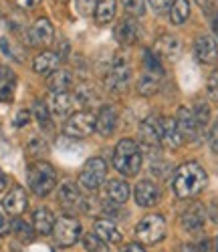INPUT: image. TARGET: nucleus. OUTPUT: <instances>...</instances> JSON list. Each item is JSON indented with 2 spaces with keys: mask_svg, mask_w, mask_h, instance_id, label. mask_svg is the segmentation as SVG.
Wrapping results in <instances>:
<instances>
[{
  "mask_svg": "<svg viewBox=\"0 0 218 252\" xmlns=\"http://www.w3.org/2000/svg\"><path fill=\"white\" fill-rule=\"evenodd\" d=\"M206 184H208V176L202 170V165L196 163V161L182 163L178 170L174 172V178H172L174 194H176L180 200L198 196L206 188Z\"/></svg>",
  "mask_w": 218,
  "mask_h": 252,
  "instance_id": "nucleus-1",
  "label": "nucleus"
},
{
  "mask_svg": "<svg viewBox=\"0 0 218 252\" xmlns=\"http://www.w3.org/2000/svg\"><path fill=\"white\" fill-rule=\"evenodd\" d=\"M113 165L121 176H136L142 167V152L134 139H121L113 152Z\"/></svg>",
  "mask_w": 218,
  "mask_h": 252,
  "instance_id": "nucleus-2",
  "label": "nucleus"
},
{
  "mask_svg": "<svg viewBox=\"0 0 218 252\" xmlns=\"http://www.w3.org/2000/svg\"><path fill=\"white\" fill-rule=\"evenodd\" d=\"M27 180H29V188L36 196H49L57 186V174L53 170V165L42 159L33 161L29 165Z\"/></svg>",
  "mask_w": 218,
  "mask_h": 252,
  "instance_id": "nucleus-3",
  "label": "nucleus"
},
{
  "mask_svg": "<svg viewBox=\"0 0 218 252\" xmlns=\"http://www.w3.org/2000/svg\"><path fill=\"white\" fill-rule=\"evenodd\" d=\"M136 236L142 244H158L166 236V220L158 214H147L138 222Z\"/></svg>",
  "mask_w": 218,
  "mask_h": 252,
  "instance_id": "nucleus-4",
  "label": "nucleus"
},
{
  "mask_svg": "<svg viewBox=\"0 0 218 252\" xmlns=\"http://www.w3.org/2000/svg\"><path fill=\"white\" fill-rule=\"evenodd\" d=\"M107 176V163L101 158H89L81 167L79 174V184L85 190H97V188L105 182Z\"/></svg>",
  "mask_w": 218,
  "mask_h": 252,
  "instance_id": "nucleus-5",
  "label": "nucleus"
},
{
  "mask_svg": "<svg viewBox=\"0 0 218 252\" xmlns=\"http://www.w3.org/2000/svg\"><path fill=\"white\" fill-rule=\"evenodd\" d=\"M53 234L61 248H69V246L77 244V240L81 238V222L73 216H61L55 222Z\"/></svg>",
  "mask_w": 218,
  "mask_h": 252,
  "instance_id": "nucleus-6",
  "label": "nucleus"
},
{
  "mask_svg": "<svg viewBox=\"0 0 218 252\" xmlns=\"http://www.w3.org/2000/svg\"><path fill=\"white\" fill-rule=\"evenodd\" d=\"M65 135L69 137H87L95 131V115L91 111L73 113L65 123Z\"/></svg>",
  "mask_w": 218,
  "mask_h": 252,
  "instance_id": "nucleus-7",
  "label": "nucleus"
},
{
  "mask_svg": "<svg viewBox=\"0 0 218 252\" xmlns=\"http://www.w3.org/2000/svg\"><path fill=\"white\" fill-rule=\"evenodd\" d=\"M129 81H132V69L123 59H117L107 71L105 77V85L109 91L113 93H123L129 87Z\"/></svg>",
  "mask_w": 218,
  "mask_h": 252,
  "instance_id": "nucleus-8",
  "label": "nucleus"
},
{
  "mask_svg": "<svg viewBox=\"0 0 218 252\" xmlns=\"http://www.w3.org/2000/svg\"><path fill=\"white\" fill-rule=\"evenodd\" d=\"M140 139H142V145L149 152L158 150L162 145V117L158 115L145 117L140 125Z\"/></svg>",
  "mask_w": 218,
  "mask_h": 252,
  "instance_id": "nucleus-9",
  "label": "nucleus"
},
{
  "mask_svg": "<svg viewBox=\"0 0 218 252\" xmlns=\"http://www.w3.org/2000/svg\"><path fill=\"white\" fill-rule=\"evenodd\" d=\"M77 99L69 91H57L49 99V111L59 119H69L77 109Z\"/></svg>",
  "mask_w": 218,
  "mask_h": 252,
  "instance_id": "nucleus-10",
  "label": "nucleus"
},
{
  "mask_svg": "<svg viewBox=\"0 0 218 252\" xmlns=\"http://www.w3.org/2000/svg\"><path fill=\"white\" fill-rule=\"evenodd\" d=\"M194 55L202 65H214L218 61V43L212 34H200L194 43Z\"/></svg>",
  "mask_w": 218,
  "mask_h": 252,
  "instance_id": "nucleus-11",
  "label": "nucleus"
},
{
  "mask_svg": "<svg viewBox=\"0 0 218 252\" xmlns=\"http://www.w3.org/2000/svg\"><path fill=\"white\" fill-rule=\"evenodd\" d=\"M27 206H29V196H27L23 186H12L8 190V194L4 196V200H2V208L12 218L23 214L27 210Z\"/></svg>",
  "mask_w": 218,
  "mask_h": 252,
  "instance_id": "nucleus-12",
  "label": "nucleus"
},
{
  "mask_svg": "<svg viewBox=\"0 0 218 252\" xmlns=\"http://www.w3.org/2000/svg\"><path fill=\"white\" fill-rule=\"evenodd\" d=\"M154 53L162 61H178L180 55H182V43L174 34H164L156 40Z\"/></svg>",
  "mask_w": 218,
  "mask_h": 252,
  "instance_id": "nucleus-13",
  "label": "nucleus"
},
{
  "mask_svg": "<svg viewBox=\"0 0 218 252\" xmlns=\"http://www.w3.org/2000/svg\"><path fill=\"white\" fill-rule=\"evenodd\" d=\"M117 127V111L113 105H103L95 115V131L101 137H109Z\"/></svg>",
  "mask_w": 218,
  "mask_h": 252,
  "instance_id": "nucleus-14",
  "label": "nucleus"
},
{
  "mask_svg": "<svg viewBox=\"0 0 218 252\" xmlns=\"http://www.w3.org/2000/svg\"><path fill=\"white\" fill-rule=\"evenodd\" d=\"M134 198L142 208H154L160 202V188L149 180H142L134 190Z\"/></svg>",
  "mask_w": 218,
  "mask_h": 252,
  "instance_id": "nucleus-15",
  "label": "nucleus"
},
{
  "mask_svg": "<svg viewBox=\"0 0 218 252\" xmlns=\"http://www.w3.org/2000/svg\"><path fill=\"white\" fill-rule=\"evenodd\" d=\"M176 125H178V131H180L184 141H194L200 133V127H198V123H196V117L188 107H180L178 109Z\"/></svg>",
  "mask_w": 218,
  "mask_h": 252,
  "instance_id": "nucleus-16",
  "label": "nucleus"
},
{
  "mask_svg": "<svg viewBox=\"0 0 218 252\" xmlns=\"http://www.w3.org/2000/svg\"><path fill=\"white\" fill-rule=\"evenodd\" d=\"M184 230L188 232H200L206 224V212H204V206L200 204H194L190 208H186L182 212V218H180Z\"/></svg>",
  "mask_w": 218,
  "mask_h": 252,
  "instance_id": "nucleus-17",
  "label": "nucleus"
},
{
  "mask_svg": "<svg viewBox=\"0 0 218 252\" xmlns=\"http://www.w3.org/2000/svg\"><path fill=\"white\" fill-rule=\"evenodd\" d=\"M31 43L36 45V47H49L53 43V38H55V31H53V25H51V20L47 18H38L36 23L31 27Z\"/></svg>",
  "mask_w": 218,
  "mask_h": 252,
  "instance_id": "nucleus-18",
  "label": "nucleus"
},
{
  "mask_svg": "<svg viewBox=\"0 0 218 252\" xmlns=\"http://www.w3.org/2000/svg\"><path fill=\"white\" fill-rule=\"evenodd\" d=\"M115 38H117L119 45H125V47L138 43V38H140V25L136 23L134 16L123 18L121 23L115 27Z\"/></svg>",
  "mask_w": 218,
  "mask_h": 252,
  "instance_id": "nucleus-19",
  "label": "nucleus"
},
{
  "mask_svg": "<svg viewBox=\"0 0 218 252\" xmlns=\"http://www.w3.org/2000/svg\"><path fill=\"white\" fill-rule=\"evenodd\" d=\"M59 204L67 210H75V208H85V200L79 192V188L73 182H63L59 188Z\"/></svg>",
  "mask_w": 218,
  "mask_h": 252,
  "instance_id": "nucleus-20",
  "label": "nucleus"
},
{
  "mask_svg": "<svg viewBox=\"0 0 218 252\" xmlns=\"http://www.w3.org/2000/svg\"><path fill=\"white\" fill-rule=\"evenodd\" d=\"M184 143L180 131H178V125L174 117H162V145L170 150H176Z\"/></svg>",
  "mask_w": 218,
  "mask_h": 252,
  "instance_id": "nucleus-21",
  "label": "nucleus"
},
{
  "mask_svg": "<svg viewBox=\"0 0 218 252\" xmlns=\"http://www.w3.org/2000/svg\"><path fill=\"white\" fill-rule=\"evenodd\" d=\"M93 232H95L105 244H119V242L123 240L121 232H119L117 226H115L111 220H103V218L95 220V224H93Z\"/></svg>",
  "mask_w": 218,
  "mask_h": 252,
  "instance_id": "nucleus-22",
  "label": "nucleus"
},
{
  "mask_svg": "<svg viewBox=\"0 0 218 252\" xmlns=\"http://www.w3.org/2000/svg\"><path fill=\"white\" fill-rule=\"evenodd\" d=\"M105 196L113 204H125L132 196V190H129V184L125 180H109L105 184Z\"/></svg>",
  "mask_w": 218,
  "mask_h": 252,
  "instance_id": "nucleus-23",
  "label": "nucleus"
},
{
  "mask_svg": "<svg viewBox=\"0 0 218 252\" xmlns=\"http://www.w3.org/2000/svg\"><path fill=\"white\" fill-rule=\"evenodd\" d=\"M55 216L49 208H36L35 210V214H33V226L38 234H51L53 232V228H55Z\"/></svg>",
  "mask_w": 218,
  "mask_h": 252,
  "instance_id": "nucleus-24",
  "label": "nucleus"
},
{
  "mask_svg": "<svg viewBox=\"0 0 218 252\" xmlns=\"http://www.w3.org/2000/svg\"><path fill=\"white\" fill-rule=\"evenodd\" d=\"M57 65H59V57L51 51H45L35 57L33 61V71L38 73V75H51L53 71H57Z\"/></svg>",
  "mask_w": 218,
  "mask_h": 252,
  "instance_id": "nucleus-25",
  "label": "nucleus"
},
{
  "mask_svg": "<svg viewBox=\"0 0 218 252\" xmlns=\"http://www.w3.org/2000/svg\"><path fill=\"white\" fill-rule=\"evenodd\" d=\"M73 85V77L69 71H65V69H57L49 75V81H47V87L57 93V91H69V87Z\"/></svg>",
  "mask_w": 218,
  "mask_h": 252,
  "instance_id": "nucleus-26",
  "label": "nucleus"
},
{
  "mask_svg": "<svg viewBox=\"0 0 218 252\" xmlns=\"http://www.w3.org/2000/svg\"><path fill=\"white\" fill-rule=\"evenodd\" d=\"M115 10L117 4L115 0H97V6H95V23L97 25H109L111 20L115 18Z\"/></svg>",
  "mask_w": 218,
  "mask_h": 252,
  "instance_id": "nucleus-27",
  "label": "nucleus"
},
{
  "mask_svg": "<svg viewBox=\"0 0 218 252\" xmlns=\"http://www.w3.org/2000/svg\"><path fill=\"white\" fill-rule=\"evenodd\" d=\"M160 79H162V75L147 73V71H145V73L142 75V79L138 81V93L144 95V97H149V95L158 93V89H160Z\"/></svg>",
  "mask_w": 218,
  "mask_h": 252,
  "instance_id": "nucleus-28",
  "label": "nucleus"
},
{
  "mask_svg": "<svg viewBox=\"0 0 218 252\" xmlns=\"http://www.w3.org/2000/svg\"><path fill=\"white\" fill-rule=\"evenodd\" d=\"M10 230L16 234V238L20 240V242H25V244H29V242H33L35 240V226H29L25 220H20L18 216H14V220L10 222Z\"/></svg>",
  "mask_w": 218,
  "mask_h": 252,
  "instance_id": "nucleus-29",
  "label": "nucleus"
},
{
  "mask_svg": "<svg viewBox=\"0 0 218 252\" xmlns=\"http://www.w3.org/2000/svg\"><path fill=\"white\" fill-rule=\"evenodd\" d=\"M190 16V2L188 0H174L170 6V20L172 25H184Z\"/></svg>",
  "mask_w": 218,
  "mask_h": 252,
  "instance_id": "nucleus-30",
  "label": "nucleus"
},
{
  "mask_svg": "<svg viewBox=\"0 0 218 252\" xmlns=\"http://www.w3.org/2000/svg\"><path fill=\"white\" fill-rule=\"evenodd\" d=\"M14 87H16L14 75L10 71H2V77H0V101H12Z\"/></svg>",
  "mask_w": 218,
  "mask_h": 252,
  "instance_id": "nucleus-31",
  "label": "nucleus"
},
{
  "mask_svg": "<svg viewBox=\"0 0 218 252\" xmlns=\"http://www.w3.org/2000/svg\"><path fill=\"white\" fill-rule=\"evenodd\" d=\"M75 99H77V103L79 105H83V107H87V105H93L99 97H97V93H95V89L91 87V85H79L77 87V91H75Z\"/></svg>",
  "mask_w": 218,
  "mask_h": 252,
  "instance_id": "nucleus-32",
  "label": "nucleus"
},
{
  "mask_svg": "<svg viewBox=\"0 0 218 252\" xmlns=\"http://www.w3.org/2000/svg\"><path fill=\"white\" fill-rule=\"evenodd\" d=\"M35 115H36V121L42 129H51V111H49V105H45L42 101H36L35 103Z\"/></svg>",
  "mask_w": 218,
  "mask_h": 252,
  "instance_id": "nucleus-33",
  "label": "nucleus"
},
{
  "mask_svg": "<svg viewBox=\"0 0 218 252\" xmlns=\"http://www.w3.org/2000/svg\"><path fill=\"white\" fill-rule=\"evenodd\" d=\"M194 117H196V123H198V127H200V131L208 125V121H210V107L204 103V101H198L194 105Z\"/></svg>",
  "mask_w": 218,
  "mask_h": 252,
  "instance_id": "nucleus-34",
  "label": "nucleus"
},
{
  "mask_svg": "<svg viewBox=\"0 0 218 252\" xmlns=\"http://www.w3.org/2000/svg\"><path fill=\"white\" fill-rule=\"evenodd\" d=\"M144 65H145V71H147V73L164 75V69H162L160 57H158L154 51H144Z\"/></svg>",
  "mask_w": 218,
  "mask_h": 252,
  "instance_id": "nucleus-35",
  "label": "nucleus"
},
{
  "mask_svg": "<svg viewBox=\"0 0 218 252\" xmlns=\"http://www.w3.org/2000/svg\"><path fill=\"white\" fill-rule=\"evenodd\" d=\"M83 246L89 252H109V244H105L97 234H85L83 238Z\"/></svg>",
  "mask_w": 218,
  "mask_h": 252,
  "instance_id": "nucleus-36",
  "label": "nucleus"
},
{
  "mask_svg": "<svg viewBox=\"0 0 218 252\" xmlns=\"http://www.w3.org/2000/svg\"><path fill=\"white\" fill-rule=\"evenodd\" d=\"M121 4L125 8V12L132 14L134 18L144 16V12H145V0H121Z\"/></svg>",
  "mask_w": 218,
  "mask_h": 252,
  "instance_id": "nucleus-37",
  "label": "nucleus"
},
{
  "mask_svg": "<svg viewBox=\"0 0 218 252\" xmlns=\"http://www.w3.org/2000/svg\"><path fill=\"white\" fill-rule=\"evenodd\" d=\"M95 6H97V0H75V8L81 16H91Z\"/></svg>",
  "mask_w": 218,
  "mask_h": 252,
  "instance_id": "nucleus-38",
  "label": "nucleus"
},
{
  "mask_svg": "<svg viewBox=\"0 0 218 252\" xmlns=\"http://www.w3.org/2000/svg\"><path fill=\"white\" fill-rule=\"evenodd\" d=\"M206 91H208L210 99L218 101V69H216V71L210 75V79H208V85H206Z\"/></svg>",
  "mask_w": 218,
  "mask_h": 252,
  "instance_id": "nucleus-39",
  "label": "nucleus"
},
{
  "mask_svg": "<svg viewBox=\"0 0 218 252\" xmlns=\"http://www.w3.org/2000/svg\"><path fill=\"white\" fill-rule=\"evenodd\" d=\"M29 121H31V111L23 109V111H18V113H16V117H14L12 125H14V127H25V125H27Z\"/></svg>",
  "mask_w": 218,
  "mask_h": 252,
  "instance_id": "nucleus-40",
  "label": "nucleus"
},
{
  "mask_svg": "<svg viewBox=\"0 0 218 252\" xmlns=\"http://www.w3.org/2000/svg\"><path fill=\"white\" fill-rule=\"evenodd\" d=\"M147 2L156 12H166L170 8V0H147Z\"/></svg>",
  "mask_w": 218,
  "mask_h": 252,
  "instance_id": "nucleus-41",
  "label": "nucleus"
},
{
  "mask_svg": "<svg viewBox=\"0 0 218 252\" xmlns=\"http://www.w3.org/2000/svg\"><path fill=\"white\" fill-rule=\"evenodd\" d=\"M210 148L214 154H218V121L212 125V129H210Z\"/></svg>",
  "mask_w": 218,
  "mask_h": 252,
  "instance_id": "nucleus-42",
  "label": "nucleus"
},
{
  "mask_svg": "<svg viewBox=\"0 0 218 252\" xmlns=\"http://www.w3.org/2000/svg\"><path fill=\"white\" fill-rule=\"evenodd\" d=\"M196 2H198V6H200L204 12H208V14L216 12V10H214V0H196Z\"/></svg>",
  "mask_w": 218,
  "mask_h": 252,
  "instance_id": "nucleus-43",
  "label": "nucleus"
},
{
  "mask_svg": "<svg viewBox=\"0 0 218 252\" xmlns=\"http://www.w3.org/2000/svg\"><path fill=\"white\" fill-rule=\"evenodd\" d=\"M121 252H145V248L142 244H138V242H132V244H125L121 248Z\"/></svg>",
  "mask_w": 218,
  "mask_h": 252,
  "instance_id": "nucleus-44",
  "label": "nucleus"
},
{
  "mask_svg": "<svg viewBox=\"0 0 218 252\" xmlns=\"http://www.w3.org/2000/svg\"><path fill=\"white\" fill-rule=\"evenodd\" d=\"M10 232V222L0 214V236H4V234H8Z\"/></svg>",
  "mask_w": 218,
  "mask_h": 252,
  "instance_id": "nucleus-45",
  "label": "nucleus"
},
{
  "mask_svg": "<svg viewBox=\"0 0 218 252\" xmlns=\"http://www.w3.org/2000/svg\"><path fill=\"white\" fill-rule=\"evenodd\" d=\"M16 2H18V6H20V8H27V10H31V8L38 6L40 0H16Z\"/></svg>",
  "mask_w": 218,
  "mask_h": 252,
  "instance_id": "nucleus-46",
  "label": "nucleus"
},
{
  "mask_svg": "<svg viewBox=\"0 0 218 252\" xmlns=\"http://www.w3.org/2000/svg\"><path fill=\"white\" fill-rule=\"evenodd\" d=\"M4 188H6V176H4V172H2V170H0V192H2Z\"/></svg>",
  "mask_w": 218,
  "mask_h": 252,
  "instance_id": "nucleus-47",
  "label": "nucleus"
},
{
  "mask_svg": "<svg viewBox=\"0 0 218 252\" xmlns=\"http://www.w3.org/2000/svg\"><path fill=\"white\" fill-rule=\"evenodd\" d=\"M57 2H67V0H57Z\"/></svg>",
  "mask_w": 218,
  "mask_h": 252,
  "instance_id": "nucleus-48",
  "label": "nucleus"
},
{
  "mask_svg": "<svg viewBox=\"0 0 218 252\" xmlns=\"http://www.w3.org/2000/svg\"><path fill=\"white\" fill-rule=\"evenodd\" d=\"M216 252H218V250H216Z\"/></svg>",
  "mask_w": 218,
  "mask_h": 252,
  "instance_id": "nucleus-49",
  "label": "nucleus"
}]
</instances>
